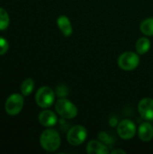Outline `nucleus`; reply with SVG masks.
Returning a JSON list of instances; mask_svg holds the SVG:
<instances>
[{
    "label": "nucleus",
    "instance_id": "dca6fc26",
    "mask_svg": "<svg viewBox=\"0 0 153 154\" xmlns=\"http://www.w3.org/2000/svg\"><path fill=\"white\" fill-rule=\"evenodd\" d=\"M10 18L6 10L3 7H0V31L5 30L9 26Z\"/></svg>",
    "mask_w": 153,
    "mask_h": 154
},
{
    "label": "nucleus",
    "instance_id": "f03ea898",
    "mask_svg": "<svg viewBox=\"0 0 153 154\" xmlns=\"http://www.w3.org/2000/svg\"><path fill=\"white\" fill-rule=\"evenodd\" d=\"M57 113L65 119H73L78 116V107L70 100L60 97L55 104Z\"/></svg>",
    "mask_w": 153,
    "mask_h": 154
},
{
    "label": "nucleus",
    "instance_id": "9d476101",
    "mask_svg": "<svg viewBox=\"0 0 153 154\" xmlns=\"http://www.w3.org/2000/svg\"><path fill=\"white\" fill-rule=\"evenodd\" d=\"M87 152L89 154H107L109 149L104 143L92 140L87 145Z\"/></svg>",
    "mask_w": 153,
    "mask_h": 154
},
{
    "label": "nucleus",
    "instance_id": "20e7f679",
    "mask_svg": "<svg viewBox=\"0 0 153 154\" xmlns=\"http://www.w3.org/2000/svg\"><path fill=\"white\" fill-rule=\"evenodd\" d=\"M140 64V58L137 53L133 51H125L118 58L119 67L126 71L135 69Z\"/></svg>",
    "mask_w": 153,
    "mask_h": 154
},
{
    "label": "nucleus",
    "instance_id": "6e6552de",
    "mask_svg": "<svg viewBox=\"0 0 153 154\" xmlns=\"http://www.w3.org/2000/svg\"><path fill=\"white\" fill-rule=\"evenodd\" d=\"M138 111L141 116L147 121H153V99L145 97L138 105Z\"/></svg>",
    "mask_w": 153,
    "mask_h": 154
},
{
    "label": "nucleus",
    "instance_id": "7ed1b4c3",
    "mask_svg": "<svg viewBox=\"0 0 153 154\" xmlns=\"http://www.w3.org/2000/svg\"><path fill=\"white\" fill-rule=\"evenodd\" d=\"M55 100L54 91L47 86L40 88L35 94V101L38 106L41 108H48L52 106Z\"/></svg>",
    "mask_w": 153,
    "mask_h": 154
},
{
    "label": "nucleus",
    "instance_id": "423d86ee",
    "mask_svg": "<svg viewBox=\"0 0 153 154\" xmlns=\"http://www.w3.org/2000/svg\"><path fill=\"white\" fill-rule=\"evenodd\" d=\"M87 137V130L83 125H75L71 127L67 134V140L69 144L78 146L82 144Z\"/></svg>",
    "mask_w": 153,
    "mask_h": 154
},
{
    "label": "nucleus",
    "instance_id": "ddd939ff",
    "mask_svg": "<svg viewBox=\"0 0 153 154\" xmlns=\"http://www.w3.org/2000/svg\"><path fill=\"white\" fill-rule=\"evenodd\" d=\"M135 48H136V51H137L138 54L143 55V54L147 53L150 51V49H151V41L146 37H142V38L138 39V41L136 42Z\"/></svg>",
    "mask_w": 153,
    "mask_h": 154
},
{
    "label": "nucleus",
    "instance_id": "6ab92c4d",
    "mask_svg": "<svg viewBox=\"0 0 153 154\" xmlns=\"http://www.w3.org/2000/svg\"><path fill=\"white\" fill-rule=\"evenodd\" d=\"M112 154H117V153H122V154H125L126 153V152L125 151H124V150H119V149H117V150H115V151H113Z\"/></svg>",
    "mask_w": 153,
    "mask_h": 154
},
{
    "label": "nucleus",
    "instance_id": "1a4fd4ad",
    "mask_svg": "<svg viewBox=\"0 0 153 154\" xmlns=\"http://www.w3.org/2000/svg\"><path fill=\"white\" fill-rule=\"evenodd\" d=\"M38 120L44 127H52L58 123L57 115L50 110H43L39 114Z\"/></svg>",
    "mask_w": 153,
    "mask_h": 154
},
{
    "label": "nucleus",
    "instance_id": "0eeeda50",
    "mask_svg": "<svg viewBox=\"0 0 153 154\" xmlns=\"http://www.w3.org/2000/svg\"><path fill=\"white\" fill-rule=\"evenodd\" d=\"M136 132L137 128L135 124L129 119H124L121 121L117 125L118 135L124 140H130L133 138L136 134Z\"/></svg>",
    "mask_w": 153,
    "mask_h": 154
},
{
    "label": "nucleus",
    "instance_id": "aec40b11",
    "mask_svg": "<svg viewBox=\"0 0 153 154\" xmlns=\"http://www.w3.org/2000/svg\"><path fill=\"white\" fill-rule=\"evenodd\" d=\"M109 123H110L111 126H115V125H117V120L115 119V118H112V119L109 121Z\"/></svg>",
    "mask_w": 153,
    "mask_h": 154
},
{
    "label": "nucleus",
    "instance_id": "f8f14e48",
    "mask_svg": "<svg viewBox=\"0 0 153 154\" xmlns=\"http://www.w3.org/2000/svg\"><path fill=\"white\" fill-rule=\"evenodd\" d=\"M57 25L64 36L69 37L72 34L73 28L71 25V22L67 15H60L57 19Z\"/></svg>",
    "mask_w": 153,
    "mask_h": 154
},
{
    "label": "nucleus",
    "instance_id": "f257e3e1",
    "mask_svg": "<svg viewBox=\"0 0 153 154\" xmlns=\"http://www.w3.org/2000/svg\"><path fill=\"white\" fill-rule=\"evenodd\" d=\"M60 134L51 128H49L42 132L40 136V143L42 149L49 152H56L60 146Z\"/></svg>",
    "mask_w": 153,
    "mask_h": 154
},
{
    "label": "nucleus",
    "instance_id": "4468645a",
    "mask_svg": "<svg viewBox=\"0 0 153 154\" xmlns=\"http://www.w3.org/2000/svg\"><path fill=\"white\" fill-rule=\"evenodd\" d=\"M140 29L146 36H153V18H147L141 23Z\"/></svg>",
    "mask_w": 153,
    "mask_h": 154
},
{
    "label": "nucleus",
    "instance_id": "f3484780",
    "mask_svg": "<svg viewBox=\"0 0 153 154\" xmlns=\"http://www.w3.org/2000/svg\"><path fill=\"white\" fill-rule=\"evenodd\" d=\"M8 49H9V43H8V42L4 37H1L0 36V56L5 54L7 52Z\"/></svg>",
    "mask_w": 153,
    "mask_h": 154
},
{
    "label": "nucleus",
    "instance_id": "9b49d317",
    "mask_svg": "<svg viewBox=\"0 0 153 154\" xmlns=\"http://www.w3.org/2000/svg\"><path fill=\"white\" fill-rule=\"evenodd\" d=\"M138 135L142 142L148 143L153 139V126L151 123H142L138 129Z\"/></svg>",
    "mask_w": 153,
    "mask_h": 154
},
{
    "label": "nucleus",
    "instance_id": "39448f33",
    "mask_svg": "<svg viewBox=\"0 0 153 154\" xmlns=\"http://www.w3.org/2000/svg\"><path fill=\"white\" fill-rule=\"evenodd\" d=\"M23 103H24L23 96L17 93H14L10 95L5 101V112L9 116H16L22 111L23 107Z\"/></svg>",
    "mask_w": 153,
    "mask_h": 154
},
{
    "label": "nucleus",
    "instance_id": "2eb2a0df",
    "mask_svg": "<svg viewBox=\"0 0 153 154\" xmlns=\"http://www.w3.org/2000/svg\"><path fill=\"white\" fill-rule=\"evenodd\" d=\"M34 88V81L32 79H26L21 85V93L23 97H28Z\"/></svg>",
    "mask_w": 153,
    "mask_h": 154
},
{
    "label": "nucleus",
    "instance_id": "a211bd4d",
    "mask_svg": "<svg viewBox=\"0 0 153 154\" xmlns=\"http://www.w3.org/2000/svg\"><path fill=\"white\" fill-rule=\"evenodd\" d=\"M57 95L60 97H64L68 95V90L66 88L65 86H59L57 88Z\"/></svg>",
    "mask_w": 153,
    "mask_h": 154
}]
</instances>
